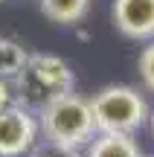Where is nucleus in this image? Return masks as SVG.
<instances>
[{"mask_svg": "<svg viewBox=\"0 0 154 157\" xmlns=\"http://www.w3.org/2000/svg\"><path fill=\"white\" fill-rule=\"evenodd\" d=\"M38 125H41L44 140L61 143V146H70V148L90 146V140L99 134L96 122H93L90 99H85L79 93H67L61 99L50 102L47 108H41Z\"/></svg>", "mask_w": 154, "mask_h": 157, "instance_id": "3", "label": "nucleus"}, {"mask_svg": "<svg viewBox=\"0 0 154 157\" xmlns=\"http://www.w3.org/2000/svg\"><path fill=\"white\" fill-rule=\"evenodd\" d=\"M137 70H140L143 84L154 93V41L148 47H143V52H140V58H137Z\"/></svg>", "mask_w": 154, "mask_h": 157, "instance_id": "10", "label": "nucleus"}, {"mask_svg": "<svg viewBox=\"0 0 154 157\" xmlns=\"http://www.w3.org/2000/svg\"><path fill=\"white\" fill-rule=\"evenodd\" d=\"M85 157H143L140 146L128 134H96Z\"/></svg>", "mask_w": 154, "mask_h": 157, "instance_id": "6", "label": "nucleus"}, {"mask_svg": "<svg viewBox=\"0 0 154 157\" xmlns=\"http://www.w3.org/2000/svg\"><path fill=\"white\" fill-rule=\"evenodd\" d=\"M41 125L29 108L6 105L0 108V157H26L38 146Z\"/></svg>", "mask_w": 154, "mask_h": 157, "instance_id": "4", "label": "nucleus"}, {"mask_svg": "<svg viewBox=\"0 0 154 157\" xmlns=\"http://www.w3.org/2000/svg\"><path fill=\"white\" fill-rule=\"evenodd\" d=\"M90 0H41V12L52 23H79L85 21Z\"/></svg>", "mask_w": 154, "mask_h": 157, "instance_id": "8", "label": "nucleus"}, {"mask_svg": "<svg viewBox=\"0 0 154 157\" xmlns=\"http://www.w3.org/2000/svg\"><path fill=\"white\" fill-rule=\"evenodd\" d=\"M90 108H93V122H96L99 134L134 137V131L148 125V117H151V108L145 102V96L137 87H128V84L102 87L99 93H93Z\"/></svg>", "mask_w": 154, "mask_h": 157, "instance_id": "2", "label": "nucleus"}, {"mask_svg": "<svg viewBox=\"0 0 154 157\" xmlns=\"http://www.w3.org/2000/svg\"><path fill=\"white\" fill-rule=\"evenodd\" d=\"M73 87H76V76L70 70V64L61 56H52V52L29 56L26 70L15 78L17 105L29 108V111L47 108L50 102L73 93Z\"/></svg>", "mask_w": 154, "mask_h": 157, "instance_id": "1", "label": "nucleus"}, {"mask_svg": "<svg viewBox=\"0 0 154 157\" xmlns=\"http://www.w3.org/2000/svg\"><path fill=\"white\" fill-rule=\"evenodd\" d=\"M29 64V52L26 47L17 38H9V35H0V78L6 82H15L17 76L26 70Z\"/></svg>", "mask_w": 154, "mask_h": 157, "instance_id": "7", "label": "nucleus"}, {"mask_svg": "<svg viewBox=\"0 0 154 157\" xmlns=\"http://www.w3.org/2000/svg\"><path fill=\"white\" fill-rule=\"evenodd\" d=\"M111 15L125 38H154V0H114Z\"/></svg>", "mask_w": 154, "mask_h": 157, "instance_id": "5", "label": "nucleus"}, {"mask_svg": "<svg viewBox=\"0 0 154 157\" xmlns=\"http://www.w3.org/2000/svg\"><path fill=\"white\" fill-rule=\"evenodd\" d=\"M26 157H85V154H81V148H70V146H61V143L41 140Z\"/></svg>", "mask_w": 154, "mask_h": 157, "instance_id": "9", "label": "nucleus"}, {"mask_svg": "<svg viewBox=\"0 0 154 157\" xmlns=\"http://www.w3.org/2000/svg\"><path fill=\"white\" fill-rule=\"evenodd\" d=\"M0 3H3V0H0Z\"/></svg>", "mask_w": 154, "mask_h": 157, "instance_id": "12", "label": "nucleus"}, {"mask_svg": "<svg viewBox=\"0 0 154 157\" xmlns=\"http://www.w3.org/2000/svg\"><path fill=\"white\" fill-rule=\"evenodd\" d=\"M148 131H151V137H154V111H151V117H148Z\"/></svg>", "mask_w": 154, "mask_h": 157, "instance_id": "11", "label": "nucleus"}]
</instances>
